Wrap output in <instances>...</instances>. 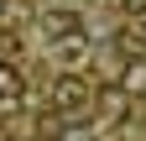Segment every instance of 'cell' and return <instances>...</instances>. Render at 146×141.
Returning a JSON list of instances; mask_svg holds the SVG:
<instances>
[{
    "label": "cell",
    "mask_w": 146,
    "mask_h": 141,
    "mask_svg": "<svg viewBox=\"0 0 146 141\" xmlns=\"http://www.w3.org/2000/svg\"><path fill=\"white\" fill-rule=\"evenodd\" d=\"M89 99H94V94H89V84H84V78H73V73H63L58 84H52V104H58L63 115H73V110H84Z\"/></svg>",
    "instance_id": "6da1fadb"
},
{
    "label": "cell",
    "mask_w": 146,
    "mask_h": 141,
    "mask_svg": "<svg viewBox=\"0 0 146 141\" xmlns=\"http://www.w3.org/2000/svg\"><path fill=\"white\" fill-rule=\"evenodd\" d=\"M94 104H99V120H125V104H131V94H125L120 84H104V89L94 94Z\"/></svg>",
    "instance_id": "7a4b0ae2"
},
{
    "label": "cell",
    "mask_w": 146,
    "mask_h": 141,
    "mask_svg": "<svg viewBox=\"0 0 146 141\" xmlns=\"http://www.w3.org/2000/svg\"><path fill=\"white\" fill-rule=\"evenodd\" d=\"M42 26H47V37L58 42V37H68V31H78V11H47Z\"/></svg>",
    "instance_id": "3957f363"
},
{
    "label": "cell",
    "mask_w": 146,
    "mask_h": 141,
    "mask_svg": "<svg viewBox=\"0 0 146 141\" xmlns=\"http://www.w3.org/2000/svg\"><path fill=\"white\" fill-rule=\"evenodd\" d=\"M21 89H26V73L16 63H0V99H21Z\"/></svg>",
    "instance_id": "277c9868"
},
{
    "label": "cell",
    "mask_w": 146,
    "mask_h": 141,
    "mask_svg": "<svg viewBox=\"0 0 146 141\" xmlns=\"http://www.w3.org/2000/svg\"><path fill=\"white\" fill-rule=\"evenodd\" d=\"M84 52H89V42L78 37V31H68V37H58V58H63V63H78Z\"/></svg>",
    "instance_id": "5b68a950"
},
{
    "label": "cell",
    "mask_w": 146,
    "mask_h": 141,
    "mask_svg": "<svg viewBox=\"0 0 146 141\" xmlns=\"http://www.w3.org/2000/svg\"><path fill=\"white\" fill-rule=\"evenodd\" d=\"M120 89H125V94H136V89H146V63H131V68H125Z\"/></svg>",
    "instance_id": "8992f818"
},
{
    "label": "cell",
    "mask_w": 146,
    "mask_h": 141,
    "mask_svg": "<svg viewBox=\"0 0 146 141\" xmlns=\"http://www.w3.org/2000/svg\"><path fill=\"white\" fill-rule=\"evenodd\" d=\"M58 141H94V131H89V126H63Z\"/></svg>",
    "instance_id": "52a82bcc"
},
{
    "label": "cell",
    "mask_w": 146,
    "mask_h": 141,
    "mask_svg": "<svg viewBox=\"0 0 146 141\" xmlns=\"http://www.w3.org/2000/svg\"><path fill=\"white\" fill-rule=\"evenodd\" d=\"M125 11H131V16H141V21H146V0H125Z\"/></svg>",
    "instance_id": "ba28073f"
}]
</instances>
